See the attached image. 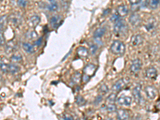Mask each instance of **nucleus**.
Returning <instances> with one entry per match:
<instances>
[{
	"mask_svg": "<svg viewBox=\"0 0 160 120\" xmlns=\"http://www.w3.org/2000/svg\"><path fill=\"white\" fill-rule=\"evenodd\" d=\"M130 117V113L127 110L119 109L117 111V119L118 120H127Z\"/></svg>",
	"mask_w": 160,
	"mask_h": 120,
	"instance_id": "f8f14e48",
	"label": "nucleus"
},
{
	"mask_svg": "<svg viewBox=\"0 0 160 120\" xmlns=\"http://www.w3.org/2000/svg\"><path fill=\"white\" fill-rule=\"evenodd\" d=\"M83 78V76L80 74L79 72H76L75 74H74V75L71 78V83L74 84H79L81 81V79Z\"/></svg>",
	"mask_w": 160,
	"mask_h": 120,
	"instance_id": "5701e85b",
	"label": "nucleus"
},
{
	"mask_svg": "<svg viewBox=\"0 0 160 120\" xmlns=\"http://www.w3.org/2000/svg\"><path fill=\"white\" fill-rule=\"evenodd\" d=\"M111 51L114 55H122L124 54L125 51H126V46L122 42L119 40H115L111 46Z\"/></svg>",
	"mask_w": 160,
	"mask_h": 120,
	"instance_id": "f257e3e1",
	"label": "nucleus"
},
{
	"mask_svg": "<svg viewBox=\"0 0 160 120\" xmlns=\"http://www.w3.org/2000/svg\"><path fill=\"white\" fill-rule=\"evenodd\" d=\"M22 48H23V50L26 53H28V54H32V53H34V51H35L34 46L31 43H29V42H23L22 43Z\"/></svg>",
	"mask_w": 160,
	"mask_h": 120,
	"instance_id": "4be33fe9",
	"label": "nucleus"
},
{
	"mask_svg": "<svg viewBox=\"0 0 160 120\" xmlns=\"http://www.w3.org/2000/svg\"><path fill=\"white\" fill-rule=\"evenodd\" d=\"M8 20L10 23H12L14 25L18 26V25H19L20 23H22V18L19 13H13L10 15Z\"/></svg>",
	"mask_w": 160,
	"mask_h": 120,
	"instance_id": "6e6552de",
	"label": "nucleus"
},
{
	"mask_svg": "<svg viewBox=\"0 0 160 120\" xmlns=\"http://www.w3.org/2000/svg\"><path fill=\"white\" fill-rule=\"evenodd\" d=\"M128 11H129V10H128L127 7L125 5H120L117 8V13L118 14L119 16L121 17L126 16L128 14Z\"/></svg>",
	"mask_w": 160,
	"mask_h": 120,
	"instance_id": "a211bd4d",
	"label": "nucleus"
},
{
	"mask_svg": "<svg viewBox=\"0 0 160 120\" xmlns=\"http://www.w3.org/2000/svg\"><path fill=\"white\" fill-rule=\"evenodd\" d=\"M127 83L128 79H127V78H121V79H119V80H118V81L115 83V84L113 85V87H112V91H115V92L120 91L126 87V85H127Z\"/></svg>",
	"mask_w": 160,
	"mask_h": 120,
	"instance_id": "20e7f679",
	"label": "nucleus"
},
{
	"mask_svg": "<svg viewBox=\"0 0 160 120\" xmlns=\"http://www.w3.org/2000/svg\"><path fill=\"white\" fill-rule=\"evenodd\" d=\"M10 60H11V62H20L22 60V55H19V54H15V55H13L11 57H10Z\"/></svg>",
	"mask_w": 160,
	"mask_h": 120,
	"instance_id": "bb28decb",
	"label": "nucleus"
},
{
	"mask_svg": "<svg viewBox=\"0 0 160 120\" xmlns=\"http://www.w3.org/2000/svg\"><path fill=\"white\" fill-rule=\"evenodd\" d=\"M143 42V36L140 35H134L131 37V45L134 46H137L142 44Z\"/></svg>",
	"mask_w": 160,
	"mask_h": 120,
	"instance_id": "ddd939ff",
	"label": "nucleus"
},
{
	"mask_svg": "<svg viewBox=\"0 0 160 120\" xmlns=\"http://www.w3.org/2000/svg\"><path fill=\"white\" fill-rule=\"evenodd\" d=\"M99 91L101 93V94H107L108 93V91H109V88L108 87L106 86V84H102L100 87H99Z\"/></svg>",
	"mask_w": 160,
	"mask_h": 120,
	"instance_id": "2f4dec72",
	"label": "nucleus"
},
{
	"mask_svg": "<svg viewBox=\"0 0 160 120\" xmlns=\"http://www.w3.org/2000/svg\"><path fill=\"white\" fill-rule=\"evenodd\" d=\"M77 54L80 58H86L89 55V50L84 46H79L77 49Z\"/></svg>",
	"mask_w": 160,
	"mask_h": 120,
	"instance_id": "f3484780",
	"label": "nucleus"
},
{
	"mask_svg": "<svg viewBox=\"0 0 160 120\" xmlns=\"http://www.w3.org/2000/svg\"><path fill=\"white\" fill-rule=\"evenodd\" d=\"M132 101H133V99L131 96L122 95V96L118 98L116 102H117V103L122 105V106H130L132 103Z\"/></svg>",
	"mask_w": 160,
	"mask_h": 120,
	"instance_id": "423d86ee",
	"label": "nucleus"
},
{
	"mask_svg": "<svg viewBox=\"0 0 160 120\" xmlns=\"http://www.w3.org/2000/svg\"><path fill=\"white\" fill-rule=\"evenodd\" d=\"M16 49V45L15 44H14V42H10L9 43H7L6 46V47H5V51L7 54H9V53H12Z\"/></svg>",
	"mask_w": 160,
	"mask_h": 120,
	"instance_id": "b1692460",
	"label": "nucleus"
},
{
	"mask_svg": "<svg viewBox=\"0 0 160 120\" xmlns=\"http://www.w3.org/2000/svg\"><path fill=\"white\" fill-rule=\"evenodd\" d=\"M104 120H114L113 119H111V118H106V119H105Z\"/></svg>",
	"mask_w": 160,
	"mask_h": 120,
	"instance_id": "37998d69",
	"label": "nucleus"
},
{
	"mask_svg": "<svg viewBox=\"0 0 160 120\" xmlns=\"http://www.w3.org/2000/svg\"><path fill=\"white\" fill-rule=\"evenodd\" d=\"M130 3H131V10L133 11H136L138 9H140V1H136V0H134V1H130Z\"/></svg>",
	"mask_w": 160,
	"mask_h": 120,
	"instance_id": "393cba45",
	"label": "nucleus"
},
{
	"mask_svg": "<svg viewBox=\"0 0 160 120\" xmlns=\"http://www.w3.org/2000/svg\"><path fill=\"white\" fill-rule=\"evenodd\" d=\"M127 31V26L124 19H119L115 23L114 26V32L116 35H120V34H126Z\"/></svg>",
	"mask_w": 160,
	"mask_h": 120,
	"instance_id": "7ed1b4c3",
	"label": "nucleus"
},
{
	"mask_svg": "<svg viewBox=\"0 0 160 120\" xmlns=\"http://www.w3.org/2000/svg\"><path fill=\"white\" fill-rule=\"evenodd\" d=\"M1 71L3 73H6L8 72V64H6L5 62H3V60H1Z\"/></svg>",
	"mask_w": 160,
	"mask_h": 120,
	"instance_id": "72a5a7b5",
	"label": "nucleus"
},
{
	"mask_svg": "<svg viewBox=\"0 0 160 120\" xmlns=\"http://www.w3.org/2000/svg\"><path fill=\"white\" fill-rule=\"evenodd\" d=\"M106 110L108 111V112H115L116 110H117V108H116V106H115L114 103H108L106 105Z\"/></svg>",
	"mask_w": 160,
	"mask_h": 120,
	"instance_id": "c756f323",
	"label": "nucleus"
},
{
	"mask_svg": "<svg viewBox=\"0 0 160 120\" xmlns=\"http://www.w3.org/2000/svg\"><path fill=\"white\" fill-rule=\"evenodd\" d=\"M132 94H133V97H134V100L136 101L137 103H139L141 100V87L140 85H138L135 87L133 89L132 91Z\"/></svg>",
	"mask_w": 160,
	"mask_h": 120,
	"instance_id": "4468645a",
	"label": "nucleus"
},
{
	"mask_svg": "<svg viewBox=\"0 0 160 120\" xmlns=\"http://www.w3.org/2000/svg\"><path fill=\"white\" fill-rule=\"evenodd\" d=\"M62 17L60 15H54V16L51 17V19H50V24L51 26L56 29L58 26H60V24L62 23Z\"/></svg>",
	"mask_w": 160,
	"mask_h": 120,
	"instance_id": "9d476101",
	"label": "nucleus"
},
{
	"mask_svg": "<svg viewBox=\"0 0 160 120\" xmlns=\"http://www.w3.org/2000/svg\"><path fill=\"white\" fill-rule=\"evenodd\" d=\"M39 23H40V17L35 15H33L29 19L27 24L31 28H35L36 26H38Z\"/></svg>",
	"mask_w": 160,
	"mask_h": 120,
	"instance_id": "9b49d317",
	"label": "nucleus"
},
{
	"mask_svg": "<svg viewBox=\"0 0 160 120\" xmlns=\"http://www.w3.org/2000/svg\"><path fill=\"white\" fill-rule=\"evenodd\" d=\"M47 9L50 11H55V10H58V6L57 3L55 1H53V0H50L48 4L46 6Z\"/></svg>",
	"mask_w": 160,
	"mask_h": 120,
	"instance_id": "aec40b11",
	"label": "nucleus"
},
{
	"mask_svg": "<svg viewBox=\"0 0 160 120\" xmlns=\"http://www.w3.org/2000/svg\"><path fill=\"white\" fill-rule=\"evenodd\" d=\"M158 75V71L154 67H149L146 71V76L150 79H154Z\"/></svg>",
	"mask_w": 160,
	"mask_h": 120,
	"instance_id": "2eb2a0df",
	"label": "nucleus"
},
{
	"mask_svg": "<svg viewBox=\"0 0 160 120\" xmlns=\"http://www.w3.org/2000/svg\"><path fill=\"white\" fill-rule=\"evenodd\" d=\"M19 71V67L18 65H15V64H8V72L11 73V74H16Z\"/></svg>",
	"mask_w": 160,
	"mask_h": 120,
	"instance_id": "a878e982",
	"label": "nucleus"
},
{
	"mask_svg": "<svg viewBox=\"0 0 160 120\" xmlns=\"http://www.w3.org/2000/svg\"><path fill=\"white\" fill-rule=\"evenodd\" d=\"M106 32V28L105 27H99L98 29H96L94 32V35H93V37H94V39H100L102 38V36L104 35V34Z\"/></svg>",
	"mask_w": 160,
	"mask_h": 120,
	"instance_id": "dca6fc26",
	"label": "nucleus"
},
{
	"mask_svg": "<svg viewBox=\"0 0 160 120\" xmlns=\"http://www.w3.org/2000/svg\"><path fill=\"white\" fill-rule=\"evenodd\" d=\"M115 101H117L116 98V94L115 93H112L109 95L108 97L106 98V102L108 103H114Z\"/></svg>",
	"mask_w": 160,
	"mask_h": 120,
	"instance_id": "c85d7f7f",
	"label": "nucleus"
},
{
	"mask_svg": "<svg viewBox=\"0 0 160 120\" xmlns=\"http://www.w3.org/2000/svg\"><path fill=\"white\" fill-rule=\"evenodd\" d=\"M75 101H76V103L79 106H83V105L86 104V100L83 96H77Z\"/></svg>",
	"mask_w": 160,
	"mask_h": 120,
	"instance_id": "7c9ffc66",
	"label": "nucleus"
},
{
	"mask_svg": "<svg viewBox=\"0 0 160 120\" xmlns=\"http://www.w3.org/2000/svg\"><path fill=\"white\" fill-rule=\"evenodd\" d=\"M97 51H98V46L96 45V44H91V45L90 46L89 51L90 52L91 55H95Z\"/></svg>",
	"mask_w": 160,
	"mask_h": 120,
	"instance_id": "473e14b6",
	"label": "nucleus"
},
{
	"mask_svg": "<svg viewBox=\"0 0 160 120\" xmlns=\"http://www.w3.org/2000/svg\"><path fill=\"white\" fill-rule=\"evenodd\" d=\"M26 38L27 39H30V40H37V38L38 37L37 32L34 31V30H31V31H28L26 33Z\"/></svg>",
	"mask_w": 160,
	"mask_h": 120,
	"instance_id": "412c9836",
	"label": "nucleus"
},
{
	"mask_svg": "<svg viewBox=\"0 0 160 120\" xmlns=\"http://www.w3.org/2000/svg\"><path fill=\"white\" fill-rule=\"evenodd\" d=\"M102 97L101 96V95L97 96L95 98V105H98L99 103H101V101H102Z\"/></svg>",
	"mask_w": 160,
	"mask_h": 120,
	"instance_id": "4c0bfd02",
	"label": "nucleus"
},
{
	"mask_svg": "<svg viewBox=\"0 0 160 120\" xmlns=\"http://www.w3.org/2000/svg\"><path fill=\"white\" fill-rule=\"evenodd\" d=\"M118 19H119V15H118V13H115L112 15L111 18V22H115V23H116Z\"/></svg>",
	"mask_w": 160,
	"mask_h": 120,
	"instance_id": "c9c22d12",
	"label": "nucleus"
},
{
	"mask_svg": "<svg viewBox=\"0 0 160 120\" xmlns=\"http://www.w3.org/2000/svg\"><path fill=\"white\" fill-rule=\"evenodd\" d=\"M0 37H1V46H3L5 45V39H4V37H3V33H1Z\"/></svg>",
	"mask_w": 160,
	"mask_h": 120,
	"instance_id": "ea45409f",
	"label": "nucleus"
},
{
	"mask_svg": "<svg viewBox=\"0 0 160 120\" xmlns=\"http://www.w3.org/2000/svg\"><path fill=\"white\" fill-rule=\"evenodd\" d=\"M142 67V62L139 58H135L132 62L131 65V71L133 74H136L139 71Z\"/></svg>",
	"mask_w": 160,
	"mask_h": 120,
	"instance_id": "39448f33",
	"label": "nucleus"
},
{
	"mask_svg": "<svg viewBox=\"0 0 160 120\" xmlns=\"http://www.w3.org/2000/svg\"><path fill=\"white\" fill-rule=\"evenodd\" d=\"M145 27H146V29L148 31H153L155 29V27H156V22H155V20L154 19H150L148 22H147V23L146 24V26H145Z\"/></svg>",
	"mask_w": 160,
	"mask_h": 120,
	"instance_id": "6ab92c4d",
	"label": "nucleus"
},
{
	"mask_svg": "<svg viewBox=\"0 0 160 120\" xmlns=\"http://www.w3.org/2000/svg\"><path fill=\"white\" fill-rule=\"evenodd\" d=\"M145 92H146V94H147L148 98H150V99H154L157 96V94H158L157 89L154 87H153V86H147V87H146Z\"/></svg>",
	"mask_w": 160,
	"mask_h": 120,
	"instance_id": "0eeeda50",
	"label": "nucleus"
},
{
	"mask_svg": "<svg viewBox=\"0 0 160 120\" xmlns=\"http://www.w3.org/2000/svg\"><path fill=\"white\" fill-rule=\"evenodd\" d=\"M129 22L131 23L132 26H138L140 25L142 19H141L140 15L138 14L134 13L131 15L130 18H129Z\"/></svg>",
	"mask_w": 160,
	"mask_h": 120,
	"instance_id": "1a4fd4ad",
	"label": "nucleus"
},
{
	"mask_svg": "<svg viewBox=\"0 0 160 120\" xmlns=\"http://www.w3.org/2000/svg\"><path fill=\"white\" fill-rule=\"evenodd\" d=\"M26 4H27L26 1H23V0H19V1H18V5H19V7H25Z\"/></svg>",
	"mask_w": 160,
	"mask_h": 120,
	"instance_id": "e433bc0d",
	"label": "nucleus"
},
{
	"mask_svg": "<svg viewBox=\"0 0 160 120\" xmlns=\"http://www.w3.org/2000/svg\"><path fill=\"white\" fill-rule=\"evenodd\" d=\"M42 42V38H40V39H37V40H35V45L37 46H41Z\"/></svg>",
	"mask_w": 160,
	"mask_h": 120,
	"instance_id": "58836bf2",
	"label": "nucleus"
},
{
	"mask_svg": "<svg viewBox=\"0 0 160 120\" xmlns=\"http://www.w3.org/2000/svg\"><path fill=\"white\" fill-rule=\"evenodd\" d=\"M6 15H4V16L1 17V31H3V28H4L5 26H6V22H7V20H6Z\"/></svg>",
	"mask_w": 160,
	"mask_h": 120,
	"instance_id": "f704fd0d",
	"label": "nucleus"
},
{
	"mask_svg": "<svg viewBox=\"0 0 160 120\" xmlns=\"http://www.w3.org/2000/svg\"><path fill=\"white\" fill-rule=\"evenodd\" d=\"M155 107H156V108L158 109V110H160V100H159L158 102H157L156 106H155Z\"/></svg>",
	"mask_w": 160,
	"mask_h": 120,
	"instance_id": "a19ab883",
	"label": "nucleus"
},
{
	"mask_svg": "<svg viewBox=\"0 0 160 120\" xmlns=\"http://www.w3.org/2000/svg\"><path fill=\"white\" fill-rule=\"evenodd\" d=\"M96 70H97V67H96L95 64H92V63L87 64V65L84 67V70H83V82L86 83V82L88 81L90 79V78L95 74V72L96 71Z\"/></svg>",
	"mask_w": 160,
	"mask_h": 120,
	"instance_id": "f03ea898",
	"label": "nucleus"
},
{
	"mask_svg": "<svg viewBox=\"0 0 160 120\" xmlns=\"http://www.w3.org/2000/svg\"><path fill=\"white\" fill-rule=\"evenodd\" d=\"M64 120H73V119H72V118H71L70 115H66V116L64 117Z\"/></svg>",
	"mask_w": 160,
	"mask_h": 120,
	"instance_id": "79ce46f5",
	"label": "nucleus"
},
{
	"mask_svg": "<svg viewBox=\"0 0 160 120\" xmlns=\"http://www.w3.org/2000/svg\"><path fill=\"white\" fill-rule=\"evenodd\" d=\"M160 4L159 1H157V0H152V1H150L148 2V7L151 8V9H155L157 8V7Z\"/></svg>",
	"mask_w": 160,
	"mask_h": 120,
	"instance_id": "cd10ccee",
	"label": "nucleus"
}]
</instances>
